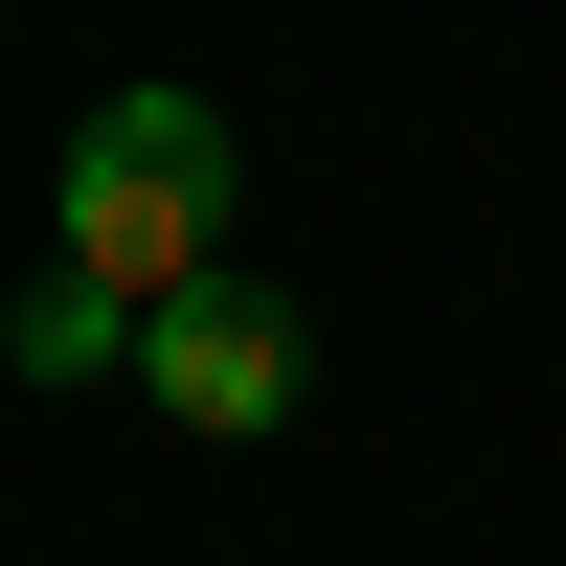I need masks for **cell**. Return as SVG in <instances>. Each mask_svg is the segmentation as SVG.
<instances>
[{
	"mask_svg": "<svg viewBox=\"0 0 566 566\" xmlns=\"http://www.w3.org/2000/svg\"><path fill=\"white\" fill-rule=\"evenodd\" d=\"M45 205H69V272H91V295H181V272L227 250V114H205V91H114Z\"/></svg>",
	"mask_w": 566,
	"mask_h": 566,
	"instance_id": "cell-1",
	"label": "cell"
},
{
	"mask_svg": "<svg viewBox=\"0 0 566 566\" xmlns=\"http://www.w3.org/2000/svg\"><path fill=\"white\" fill-rule=\"evenodd\" d=\"M136 386H159L181 431H272V408H295V317L227 295V272H181V295H136Z\"/></svg>",
	"mask_w": 566,
	"mask_h": 566,
	"instance_id": "cell-2",
	"label": "cell"
},
{
	"mask_svg": "<svg viewBox=\"0 0 566 566\" xmlns=\"http://www.w3.org/2000/svg\"><path fill=\"white\" fill-rule=\"evenodd\" d=\"M0 363H23V386H91V363H136V295H91V272H45V295L0 317Z\"/></svg>",
	"mask_w": 566,
	"mask_h": 566,
	"instance_id": "cell-3",
	"label": "cell"
}]
</instances>
